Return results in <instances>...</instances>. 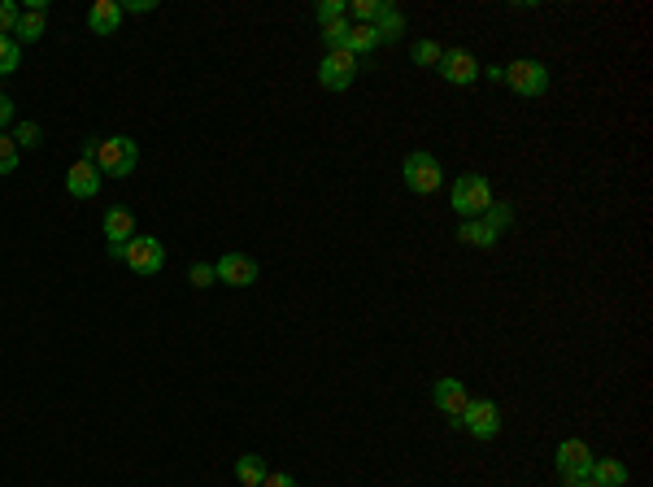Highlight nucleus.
<instances>
[{
    "mask_svg": "<svg viewBox=\"0 0 653 487\" xmlns=\"http://www.w3.org/2000/svg\"><path fill=\"white\" fill-rule=\"evenodd\" d=\"M14 117H18V109H14V100L0 92V136H5V127H14Z\"/></svg>",
    "mask_w": 653,
    "mask_h": 487,
    "instance_id": "7c9ffc66",
    "label": "nucleus"
},
{
    "mask_svg": "<svg viewBox=\"0 0 653 487\" xmlns=\"http://www.w3.org/2000/svg\"><path fill=\"white\" fill-rule=\"evenodd\" d=\"M562 487H597L588 474H562Z\"/></svg>",
    "mask_w": 653,
    "mask_h": 487,
    "instance_id": "72a5a7b5",
    "label": "nucleus"
},
{
    "mask_svg": "<svg viewBox=\"0 0 653 487\" xmlns=\"http://www.w3.org/2000/svg\"><path fill=\"white\" fill-rule=\"evenodd\" d=\"M457 244H466V249H493L496 231L484 222V218H471V222H462V227H457Z\"/></svg>",
    "mask_w": 653,
    "mask_h": 487,
    "instance_id": "a211bd4d",
    "label": "nucleus"
},
{
    "mask_svg": "<svg viewBox=\"0 0 653 487\" xmlns=\"http://www.w3.org/2000/svg\"><path fill=\"white\" fill-rule=\"evenodd\" d=\"M122 261L136 274H158L161 266H166V244H161L158 235H136V239H127Z\"/></svg>",
    "mask_w": 653,
    "mask_h": 487,
    "instance_id": "39448f33",
    "label": "nucleus"
},
{
    "mask_svg": "<svg viewBox=\"0 0 653 487\" xmlns=\"http://www.w3.org/2000/svg\"><path fill=\"white\" fill-rule=\"evenodd\" d=\"M270 470H266V462H261L258 452H244L236 462V479H240V487H261V479H266Z\"/></svg>",
    "mask_w": 653,
    "mask_h": 487,
    "instance_id": "6ab92c4d",
    "label": "nucleus"
},
{
    "mask_svg": "<svg viewBox=\"0 0 653 487\" xmlns=\"http://www.w3.org/2000/svg\"><path fill=\"white\" fill-rule=\"evenodd\" d=\"M136 166H139L136 139L109 136V139H100V144H97V170H100V175L127 178V175H136Z\"/></svg>",
    "mask_w": 653,
    "mask_h": 487,
    "instance_id": "f03ea898",
    "label": "nucleus"
},
{
    "mask_svg": "<svg viewBox=\"0 0 653 487\" xmlns=\"http://www.w3.org/2000/svg\"><path fill=\"white\" fill-rule=\"evenodd\" d=\"M18 18H22L18 5H14V0H0V36H14Z\"/></svg>",
    "mask_w": 653,
    "mask_h": 487,
    "instance_id": "c85d7f7f",
    "label": "nucleus"
},
{
    "mask_svg": "<svg viewBox=\"0 0 653 487\" xmlns=\"http://www.w3.org/2000/svg\"><path fill=\"white\" fill-rule=\"evenodd\" d=\"M479 75H488L493 83H505V66H488V70H479Z\"/></svg>",
    "mask_w": 653,
    "mask_h": 487,
    "instance_id": "f704fd0d",
    "label": "nucleus"
},
{
    "mask_svg": "<svg viewBox=\"0 0 653 487\" xmlns=\"http://www.w3.org/2000/svg\"><path fill=\"white\" fill-rule=\"evenodd\" d=\"M18 61H22L18 39H14V36H0V78L14 75V70H18Z\"/></svg>",
    "mask_w": 653,
    "mask_h": 487,
    "instance_id": "4be33fe9",
    "label": "nucleus"
},
{
    "mask_svg": "<svg viewBox=\"0 0 653 487\" xmlns=\"http://www.w3.org/2000/svg\"><path fill=\"white\" fill-rule=\"evenodd\" d=\"M122 22V5L118 0H97L92 9H87V31L92 36H114Z\"/></svg>",
    "mask_w": 653,
    "mask_h": 487,
    "instance_id": "ddd939ff",
    "label": "nucleus"
},
{
    "mask_svg": "<svg viewBox=\"0 0 653 487\" xmlns=\"http://www.w3.org/2000/svg\"><path fill=\"white\" fill-rule=\"evenodd\" d=\"M554 462H557L562 474H588V466H593V449H588L584 440H562Z\"/></svg>",
    "mask_w": 653,
    "mask_h": 487,
    "instance_id": "f8f14e48",
    "label": "nucleus"
},
{
    "mask_svg": "<svg viewBox=\"0 0 653 487\" xmlns=\"http://www.w3.org/2000/svg\"><path fill=\"white\" fill-rule=\"evenodd\" d=\"M440 53H444V48H440L435 39H418L414 48H410V61H414V66H440Z\"/></svg>",
    "mask_w": 653,
    "mask_h": 487,
    "instance_id": "b1692460",
    "label": "nucleus"
},
{
    "mask_svg": "<svg viewBox=\"0 0 653 487\" xmlns=\"http://www.w3.org/2000/svg\"><path fill=\"white\" fill-rule=\"evenodd\" d=\"M40 139H44V131L36 122H18V127H14V144H18V148H40Z\"/></svg>",
    "mask_w": 653,
    "mask_h": 487,
    "instance_id": "bb28decb",
    "label": "nucleus"
},
{
    "mask_svg": "<svg viewBox=\"0 0 653 487\" xmlns=\"http://www.w3.org/2000/svg\"><path fill=\"white\" fill-rule=\"evenodd\" d=\"M18 170V144L14 136H0V175H14Z\"/></svg>",
    "mask_w": 653,
    "mask_h": 487,
    "instance_id": "cd10ccee",
    "label": "nucleus"
},
{
    "mask_svg": "<svg viewBox=\"0 0 653 487\" xmlns=\"http://www.w3.org/2000/svg\"><path fill=\"white\" fill-rule=\"evenodd\" d=\"M379 9H383V0H353V5H349V14H353L357 26H371V22L379 18Z\"/></svg>",
    "mask_w": 653,
    "mask_h": 487,
    "instance_id": "a878e982",
    "label": "nucleus"
},
{
    "mask_svg": "<svg viewBox=\"0 0 653 487\" xmlns=\"http://www.w3.org/2000/svg\"><path fill=\"white\" fill-rule=\"evenodd\" d=\"M261 487H297V479H292V474H266Z\"/></svg>",
    "mask_w": 653,
    "mask_h": 487,
    "instance_id": "473e14b6",
    "label": "nucleus"
},
{
    "mask_svg": "<svg viewBox=\"0 0 653 487\" xmlns=\"http://www.w3.org/2000/svg\"><path fill=\"white\" fill-rule=\"evenodd\" d=\"M454 427L471 431L475 440H493L496 431H501V410H496V401H471Z\"/></svg>",
    "mask_w": 653,
    "mask_h": 487,
    "instance_id": "6e6552de",
    "label": "nucleus"
},
{
    "mask_svg": "<svg viewBox=\"0 0 653 487\" xmlns=\"http://www.w3.org/2000/svg\"><path fill=\"white\" fill-rule=\"evenodd\" d=\"M505 87L518 96H545L549 92V66L532 57H518L505 66Z\"/></svg>",
    "mask_w": 653,
    "mask_h": 487,
    "instance_id": "20e7f679",
    "label": "nucleus"
},
{
    "mask_svg": "<svg viewBox=\"0 0 653 487\" xmlns=\"http://www.w3.org/2000/svg\"><path fill=\"white\" fill-rule=\"evenodd\" d=\"M340 18H349V0H322L314 9L318 26H332V22H340Z\"/></svg>",
    "mask_w": 653,
    "mask_h": 487,
    "instance_id": "5701e85b",
    "label": "nucleus"
},
{
    "mask_svg": "<svg viewBox=\"0 0 653 487\" xmlns=\"http://www.w3.org/2000/svg\"><path fill=\"white\" fill-rule=\"evenodd\" d=\"M188 283H192V288H209V283H218L214 266H205V261H197V266L188 270Z\"/></svg>",
    "mask_w": 653,
    "mask_h": 487,
    "instance_id": "c756f323",
    "label": "nucleus"
},
{
    "mask_svg": "<svg viewBox=\"0 0 653 487\" xmlns=\"http://www.w3.org/2000/svg\"><path fill=\"white\" fill-rule=\"evenodd\" d=\"M435 70H440L444 83H454V87H471V83H479V70H484V66H479L475 53H466V48H444Z\"/></svg>",
    "mask_w": 653,
    "mask_h": 487,
    "instance_id": "423d86ee",
    "label": "nucleus"
},
{
    "mask_svg": "<svg viewBox=\"0 0 653 487\" xmlns=\"http://www.w3.org/2000/svg\"><path fill=\"white\" fill-rule=\"evenodd\" d=\"M588 479H593L597 487H627V466H623V462H614V457H593Z\"/></svg>",
    "mask_w": 653,
    "mask_h": 487,
    "instance_id": "dca6fc26",
    "label": "nucleus"
},
{
    "mask_svg": "<svg viewBox=\"0 0 653 487\" xmlns=\"http://www.w3.org/2000/svg\"><path fill=\"white\" fill-rule=\"evenodd\" d=\"M66 192L75 196V200H92V196L100 192V170H97V161L79 157V161L70 166V175H66Z\"/></svg>",
    "mask_w": 653,
    "mask_h": 487,
    "instance_id": "9b49d317",
    "label": "nucleus"
},
{
    "mask_svg": "<svg viewBox=\"0 0 653 487\" xmlns=\"http://www.w3.org/2000/svg\"><path fill=\"white\" fill-rule=\"evenodd\" d=\"M484 222H488V227L501 235L505 227H515V205H510V200H493V205L484 209Z\"/></svg>",
    "mask_w": 653,
    "mask_h": 487,
    "instance_id": "412c9836",
    "label": "nucleus"
},
{
    "mask_svg": "<svg viewBox=\"0 0 653 487\" xmlns=\"http://www.w3.org/2000/svg\"><path fill=\"white\" fill-rule=\"evenodd\" d=\"M357 78V57L353 53H327V57L318 61V83L327 87V92H349Z\"/></svg>",
    "mask_w": 653,
    "mask_h": 487,
    "instance_id": "0eeeda50",
    "label": "nucleus"
},
{
    "mask_svg": "<svg viewBox=\"0 0 653 487\" xmlns=\"http://www.w3.org/2000/svg\"><path fill=\"white\" fill-rule=\"evenodd\" d=\"M322 39H327V53H344V44H349V18L322 26Z\"/></svg>",
    "mask_w": 653,
    "mask_h": 487,
    "instance_id": "393cba45",
    "label": "nucleus"
},
{
    "mask_svg": "<svg viewBox=\"0 0 653 487\" xmlns=\"http://www.w3.org/2000/svg\"><path fill=\"white\" fill-rule=\"evenodd\" d=\"M105 239H109V244H127V239H136V218H131L127 205L105 209Z\"/></svg>",
    "mask_w": 653,
    "mask_h": 487,
    "instance_id": "2eb2a0df",
    "label": "nucleus"
},
{
    "mask_svg": "<svg viewBox=\"0 0 653 487\" xmlns=\"http://www.w3.org/2000/svg\"><path fill=\"white\" fill-rule=\"evenodd\" d=\"M153 9H158V0H127V5H122V14H153Z\"/></svg>",
    "mask_w": 653,
    "mask_h": 487,
    "instance_id": "2f4dec72",
    "label": "nucleus"
},
{
    "mask_svg": "<svg viewBox=\"0 0 653 487\" xmlns=\"http://www.w3.org/2000/svg\"><path fill=\"white\" fill-rule=\"evenodd\" d=\"M432 401H435V410L444 413L449 422H457V418H462V410L471 405V391H466V383H462V379H454V374H444V379H435Z\"/></svg>",
    "mask_w": 653,
    "mask_h": 487,
    "instance_id": "1a4fd4ad",
    "label": "nucleus"
},
{
    "mask_svg": "<svg viewBox=\"0 0 653 487\" xmlns=\"http://www.w3.org/2000/svg\"><path fill=\"white\" fill-rule=\"evenodd\" d=\"M371 31H375V39H379V44H396V39L405 36V14H401L396 5H388V0H383L379 18L371 22Z\"/></svg>",
    "mask_w": 653,
    "mask_h": 487,
    "instance_id": "4468645a",
    "label": "nucleus"
},
{
    "mask_svg": "<svg viewBox=\"0 0 653 487\" xmlns=\"http://www.w3.org/2000/svg\"><path fill=\"white\" fill-rule=\"evenodd\" d=\"M218 283H231V288H253L258 283V261L244 253H227L222 261L214 266Z\"/></svg>",
    "mask_w": 653,
    "mask_h": 487,
    "instance_id": "9d476101",
    "label": "nucleus"
},
{
    "mask_svg": "<svg viewBox=\"0 0 653 487\" xmlns=\"http://www.w3.org/2000/svg\"><path fill=\"white\" fill-rule=\"evenodd\" d=\"M379 39L371 26H357V22H349V44H344V53H353V57H366V53H375Z\"/></svg>",
    "mask_w": 653,
    "mask_h": 487,
    "instance_id": "aec40b11",
    "label": "nucleus"
},
{
    "mask_svg": "<svg viewBox=\"0 0 653 487\" xmlns=\"http://www.w3.org/2000/svg\"><path fill=\"white\" fill-rule=\"evenodd\" d=\"M496 196L493 188H488V178L479 175H462L454 183V214L462 218V222H471V218H484V209L493 205Z\"/></svg>",
    "mask_w": 653,
    "mask_h": 487,
    "instance_id": "7ed1b4c3",
    "label": "nucleus"
},
{
    "mask_svg": "<svg viewBox=\"0 0 653 487\" xmlns=\"http://www.w3.org/2000/svg\"><path fill=\"white\" fill-rule=\"evenodd\" d=\"M44 9H48V0H31V9L18 18L14 36H18L22 44H36V39H44Z\"/></svg>",
    "mask_w": 653,
    "mask_h": 487,
    "instance_id": "f3484780",
    "label": "nucleus"
},
{
    "mask_svg": "<svg viewBox=\"0 0 653 487\" xmlns=\"http://www.w3.org/2000/svg\"><path fill=\"white\" fill-rule=\"evenodd\" d=\"M401 178H405V188H410L414 196H432V192H440V183H444L440 157L427 153V148H414V153L401 161Z\"/></svg>",
    "mask_w": 653,
    "mask_h": 487,
    "instance_id": "f257e3e1",
    "label": "nucleus"
}]
</instances>
